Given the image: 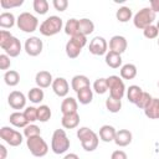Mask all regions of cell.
<instances>
[{"label": "cell", "mask_w": 159, "mask_h": 159, "mask_svg": "<svg viewBox=\"0 0 159 159\" xmlns=\"http://www.w3.org/2000/svg\"><path fill=\"white\" fill-rule=\"evenodd\" d=\"M150 9L157 14L159 12V0H150Z\"/></svg>", "instance_id": "47"}, {"label": "cell", "mask_w": 159, "mask_h": 159, "mask_svg": "<svg viewBox=\"0 0 159 159\" xmlns=\"http://www.w3.org/2000/svg\"><path fill=\"white\" fill-rule=\"evenodd\" d=\"M137 67L133 63H125L120 67V71H119V75H120V78L123 80H133L135 76H137Z\"/></svg>", "instance_id": "25"}, {"label": "cell", "mask_w": 159, "mask_h": 159, "mask_svg": "<svg viewBox=\"0 0 159 159\" xmlns=\"http://www.w3.org/2000/svg\"><path fill=\"white\" fill-rule=\"evenodd\" d=\"M132 139H133L132 132H129L128 129H119V130H117L113 142L118 147H127L132 143Z\"/></svg>", "instance_id": "16"}, {"label": "cell", "mask_w": 159, "mask_h": 159, "mask_svg": "<svg viewBox=\"0 0 159 159\" xmlns=\"http://www.w3.org/2000/svg\"><path fill=\"white\" fill-rule=\"evenodd\" d=\"M157 29H158V31H159V20H158V22H157Z\"/></svg>", "instance_id": "50"}, {"label": "cell", "mask_w": 159, "mask_h": 159, "mask_svg": "<svg viewBox=\"0 0 159 159\" xmlns=\"http://www.w3.org/2000/svg\"><path fill=\"white\" fill-rule=\"evenodd\" d=\"M116 128L113 125H109V124H104L99 128V133H98V137L101 140L106 142V143H109V142H113L114 140V137H116Z\"/></svg>", "instance_id": "19"}, {"label": "cell", "mask_w": 159, "mask_h": 159, "mask_svg": "<svg viewBox=\"0 0 159 159\" xmlns=\"http://www.w3.org/2000/svg\"><path fill=\"white\" fill-rule=\"evenodd\" d=\"M15 21H16L15 20V16L11 12L5 11V12H2L0 15V26L2 29H11L15 25Z\"/></svg>", "instance_id": "31"}, {"label": "cell", "mask_w": 159, "mask_h": 159, "mask_svg": "<svg viewBox=\"0 0 159 159\" xmlns=\"http://www.w3.org/2000/svg\"><path fill=\"white\" fill-rule=\"evenodd\" d=\"M0 138L6 142L10 147H19L22 143V134L10 127H1Z\"/></svg>", "instance_id": "9"}, {"label": "cell", "mask_w": 159, "mask_h": 159, "mask_svg": "<svg viewBox=\"0 0 159 159\" xmlns=\"http://www.w3.org/2000/svg\"><path fill=\"white\" fill-rule=\"evenodd\" d=\"M143 35H144V37H147V39H149V40L157 39L158 35H159V31H158V29H157V25H150V26L145 27V29L143 30Z\"/></svg>", "instance_id": "41"}, {"label": "cell", "mask_w": 159, "mask_h": 159, "mask_svg": "<svg viewBox=\"0 0 159 159\" xmlns=\"http://www.w3.org/2000/svg\"><path fill=\"white\" fill-rule=\"evenodd\" d=\"M7 103L12 109H22L26 106V97L20 91H12L7 96Z\"/></svg>", "instance_id": "12"}, {"label": "cell", "mask_w": 159, "mask_h": 159, "mask_svg": "<svg viewBox=\"0 0 159 159\" xmlns=\"http://www.w3.org/2000/svg\"><path fill=\"white\" fill-rule=\"evenodd\" d=\"M22 113L29 123H34L35 120H37V108L30 106V107H26Z\"/></svg>", "instance_id": "40"}, {"label": "cell", "mask_w": 159, "mask_h": 159, "mask_svg": "<svg viewBox=\"0 0 159 159\" xmlns=\"http://www.w3.org/2000/svg\"><path fill=\"white\" fill-rule=\"evenodd\" d=\"M71 87L77 93V92H80L83 88L91 87V83H89V80H88L87 76H84V75H76L71 80Z\"/></svg>", "instance_id": "18"}, {"label": "cell", "mask_w": 159, "mask_h": 159, "mask_svg": "<svg viewBox=\"0 0 159 159\" xmlns=\"http://www.w3.org/2000/svg\"><path fill=\"white\" fill-rule=\"evenodd\" d=\"M43 97H45V93H43L42 88H40V87H34L27 93V98L32 103H40V102H42L43 101Z\"/></svg>", "instance_id": "33"}, {"label": "cell", "mask_w": 159, "mask_h": 159, "mask_svg": "<svg viewBox=\"0 0 159 159\" xmlns=\"http://www.w3.org/2000/svg\"><path fill=\"white\" fill-rule=\"evenodd\" d=\"M9 120H10V123H11L14 127H16V128H25L27 124H30V123L27 122V119L25 118L24 113L17 112V111L10 114Z\"/></svg>", "instance_id": "24"}, {"label": "cell", "mask_w": 159, "mask_h": 159, "mask_svg": "<svg viewBox=\"0 0 159 159\" xmlns=\"http://www.w3.org/2000/svg\"><path fill=\"white\" fill-rule=\"evenodd\" d=\"M106 108L111 113H118L122 108V99H117L113 97H108L106 99Z\"/></svg>", "instance_id": "34"}, {"label": "cell", "mask_w": 159, "mask_h": 159, "mask_svg": "<svg viewBox=\"0 0 159 159\" xmlns=\"http://www.w3.org/2000/svg\"><path fill=\"white\" fill-rule=\"evenodd\" d=\"M70 139L63 129H56L51 138V149L55 154H63L70 149Z\"/></svg>", "instance_id": "2"}, {"label": "cell", "mask_w": 159, "mask_h": 159, "mask_svg": "<svg viewBox=\"0 0 159 159\" xmlns=\"http://www.w3.org/2000/svg\"><path fill=\"white\" fill-rule=\"evenodd\" d=\"M24 135L29 139V138H32V137H37V135H41V129L40 127H37L36 124H27L25 128H24Z\"/></svg>", "instance_id": "37"}, {"label": "cell", "mask_w": 159, "mask_h": 159, "mask_svg": "<svg viewBox=\"0 0 159 159\" xmlns=\"http://www.w3.org/2000/svg\"><path fill=\"white\" fill-rule=\"evenodd\" d=\"M158 87H159V81H158Z\"/></svg>", "instance_id": "52"}, {"label": "cell", "mask_w": 159, "mask_h": 159, "mask_svg": "<svg viewBox=\"0 0 159 159\" xmlns=\"http://www.w3.org/2000/svg\"><path fill=\"white\" fill-rule=\"evenodd\" d=\"M16 25L17 27L24 31V32H34L37 30L39 26V20L35 15L30 14V12H21L17 19H16Z\"/></svg>", "instance_id": "6"}, {"label": "cell", "mask_w": 159, "mask_h": 159, "mask_svg": "<svg viewBox=\"0 0 159 159\" xmlns=\"http://www.w3.org/2000/svg\"><path fill=\"white\" fill-rule=\"evenodd\" d=\"M107 48H108V43L106 41L104 37L102 36H96L91 40L89 42V52L94 56H102L107 53Z\"/></svg>", "instance_id": "10"}, {"label": "cell", "mask_w": 159, "mask_h": 159, "mask_svg": "<svg viewBox=\"0 0 159 159\" xmlns=\"http://www.w3.org/2000/svg\"><path fill=\"white\" fill-rule=\"evenodd\" d=\"M132 16H133L132 9L128 7V6H122L116 12V17L119 22H128L132 19Z\"/></svg>", "instance_id": "30"}, {"label": "cell", "mask_w": 159, "mask_h": 159, "mask_svg": "<svg viewBox=\"0 0 159 159\" xmlns=\"http://www.w3.org/2000/svg\"><path fill=\"white\" fill-rule=\"evenodd\" d=\"M61 124H62V127L66 128V129L77 128L78 124H80V114L76 112V113H70V114L62 116Z\"/></svg>", "instance_id": "20"}, {"label": "cell", "mask_w": 159, "mask_h": 159, "mask_svg": "<svg viewBox=\"0 0 159 159\" xmlns=\"http://www.w3.org/2000/svg\"><path fill=\"white\" fill-rule=\"evenodd\" d=\"M93 99V91L91 89V87L83 88L80 92H77V101L81 104H88L91 103Z\"/></svg>", "instance_id": "28"}, {"label": "cell", "mask_w": 159, "mask_h": 159, "mask_svg": "<svg viewBox=\"0 0 159 159\" xmlns=\"http://www.w3.org/2000/svg\"><path fill=\"white\" fill-rule=\"evenodd\" d=\"M35 82H36L37 87H40V88H47V87L52 86L53 78L48 71H40L35 76Z\"/></svg>", "instance_id": "17"}, {"label": "cell", "mask_w": 159, "mask_h": 159, "mask_svg": "<svg viewBox=\"0 0 159 159\" xmlns=\"http://www.w3.org/2000/svg\"><path fill=\"white\" fill-rule=\"evenodd\" d=\"M158 46H159V39H158Z\"/></svg>", "instance_id": "51"}, {"label": "cell", "mask_w": 159, "mask_h": 159, "mask_svg": "<svg viewBox=\"0 0 159 159\" xmlns=\"http://www.w3.org/2000/svg\"><path fill=\"white\" fill-rule=\"evenodd\" d=\"M63 159H80V158H78V155L75 154V153H68V154H66V155L63 157Z\"/></svg>", "instance_id": "49"}, {"label": "cell", "mask_w": 159, "mask_h": 159, "mask_svg": "<svg viewBox=\"0 0 159 159\" xmlns=\"http://www.w3.org/2000/svg\"><path fill=\"white\" fill-rule=\"evenodd\" d=\"M111 159H128V155L124 150H114L111 155Z\"/></svg>", "instance_id": "46"}, {"label": "cell", "mask_w": 159, "mask_h": 159, "mask_svg": "<svg viewBox=\"0 0 159 159\" xmlns=\"http://www.w3.org/2000/svg\"><path fill=\"white\" fill-rule=\"evenodd\" d=\"M10 66H11V61H10V57H9L6 53H2V55H0V68L5 71V70H7Z\"/></svg>", "instance_id": "44"}, {"label": "cell", "mask_w": 159, "mask_h": 159, "mask_svg": "<svg viewBox=\"0 0 159 159\" xmlns=\"http://www.w3.org/2000/svg\"><path fill=\"white\" fill-rule=\"evenodd\" d=\"M52 5L57 11H65L68 6V1L67 0H53Z\"/></svg>", "instance_id": "43"}, {"label": "cell", "mask_w": 159, "mask_h": 159, "mask_svg": "<svg viewBox=\"0 0 159 159\" xmlns=\"http://www.w3.org/2000/svg\"><path fill=\"white\" fill-rule=\"evenodd\" d=\"M24 4V0H0V5L2 9H12V7H19Z\"/></svg>", "instance_id": "42"}, {"label": "cell", "mask_w": 159, "mask_h": 159, "mask_svg": "<svg viewBox=\"0 0 159 159\" xmlns=\"http://www.w3.org/2000/svg\"><path fill=\"white\" fill-rule=\"evenodd\" d=\"M1 48L5 51V53L9 57H17L20 55V52H21V42H20V40L17 37L12 36L9 40V42L6 45H4Z\"/></svg>", "instance_id": "15"}, {"label": "cell", "mask_w": 159, "mask_h": 159, "mask_svg": "<svg viewBox=\"0 0 159 159\" xmlns=\"http://www.w3.org/2000/svg\"><path fill=\"white\" fill-rule=\"evenodd\" d=\"M65 32L68 36H75L80 34V26H78V20L77 19H70L65 24Z\"/></svg>", "instance_id": "32"}, {"label": "cell", "mask_w": 159, "mask_h": 159, "mask_svg": "<svg viewBox=\"0 0 159 159\" xmlns=\"http://www.w3.org/2000/svg\"><path fill=\"white\" fill-rule=\"evenodd\" d=\"M42 47H43L42 41H41L39 37H36V36L29 37V39L25 41V46H24L26 53H27L29 56H32V57L39 56V55L42 52Z\"/></svg>", "instance_id": "11"}, {"label": "cell", "mask_w": 159, "mask_h": 159, "mask_svg": "<svg viewBox=\"0 0 159 159\" xmlns=\"http://www.w3.org/2000/svg\"><path fill=\"white\" fill-rule=\"evenodd\" d=\"M142 93H143V89H142L139 86L132 84V86H129V88L127 89V98H128V101H129L130 103L135 104Z\"/></svg>", "instance_id": "27"}, {"label": "cell", "mask_w": 159, "mask_h": 159, "mask_svg": "<svg viewBox=\"0 0 159 159\" xmlns=\"http://www.w3.org/2000/svg\"><path fill=\"white\" fill-rule=\"evenodd\" d=\"M77 138L80 139L81 145L86 152L96 150L99 143L98 134L88 127H81L80 129H77Z\"/></svg>", "instance_id": "1"}, {"label": "cell", "mask_w": 159, "mask_h": 159, "mask_svg": "<svg viewBox=\"0 0 159 159\" xmlns=\"http://www.w3.org/2000/svg\"><path fill=\"white\" fill-rule=\"evenodd\" d=\"M0 152H1V159H6V155H7V150L5 148V145H0Z\"/></svg>", "instance_id": "48"}, {"label": "cell", "mask_w": 159, "mask_h": 159, "mask_svg": "<svg viewBox=\"0 0 159 159\" xmlns=\"http://www.w3.org/2000/svg\"><path fill=\"white\" fill-rule=\"evenodd\" d=\"M127 46H128V42H127V39L124 36L114 35L109 40V51L117 52L119 55H122L127 50Z\"/></svg>", "instance_id": "13"}, {"label": "cell", "mask_w": 159, "mask_h": 159, "mask_svg": "<svg viewBox=\"0 0 159 159\" xmlns=\"http://www.w3.org/2000/svg\"><path fill=\"white\" fill-rule=\"evenodd\" d=\"M87 43V36L82 35V34H77L75 36H72L67 43H66V55L70 58H77L82 51V48L86 46Z\"/></svg>", "instance_id": "3"}, {"label": "cell", "mask_w": 159, "mask_h": 159, "mask_svg": "<svg viewBox=\"0 0 159 159\" xmlns=\"http://www.w3.org/2000/svg\"><path fill=\"white\" fill-rule=\"evenodd\" d=\"M26 145H27L30 153L34 157L41 158V157H45L47 154V152H48V145H47V143L45 142V139L41 135L26 139Z\"/></svg>", "instance_id": "7"}, {"label": "cell", "mask_w": 159, "mask_h": 159, "mask_svg": "<svg viewBox=\"0 0 159 159\" xmlns=\"http://www.w3.org/2000/svg\"><path fill=\"white\" fill-rule=\"evenodd\" d=\"M152 99H153V97H152L148 92H144V91H143V93L140 94V97H139V99L137 101L135 106H137L139 109H145V108L148 107V104L152 102Z\"/></svg>", "instance_id": "39"}, {"label": "cell", "mask_w": 159, "mask_h": 159, "mask_svg": "<svg viewBox=\"0 0 159 159\" xmlns=\"http://www.w3.org/2000/svg\"><path fill=\"white\" fill-rule=\"evenodd\" d=\"M107 84L109 89V96L117 99H122L125 94V86L123 80L119 76H109L107 77Z\"/></svg>", "instance_id": "8"}, {"label": "cell", "mask_w": 159, "mask_h": 159, "mask_svg": "<svg viewBox=\"0 0 159 159\" xmlns=\"http://www.w3.org/2000/svg\"><path fill=\"white\" fill-rule=\"evenodd\" d=\"M77 108H78V102L73 97H66L61 103V112L63 116L70 113H76Z\"/></svg>", "instance_id": "21"}, {"label": "cell", "mask_w": 159, "mask_h": 159, "mask_svg": "<svg viewBox=\"0 0 159 159\" xmlns=\"http://www.w3.org/2000/svg\"><path fill=\"white\" fill-rule=\"evenodd\" d=\"M62 26H63L62 19L60 16L52 15L42 21V24L40 25V32L43 36H53L62 30Z\"/></svg>", "instance_id": "4"}, {"label": "cell", "mask_w": 159, "mask_h": 159, "mask_svg": "<svg viewBox=\"0 0 159 159\" xmlns=\"http://www.w3.org/2000/svg\"><path fill=\"white\" fill-rule=\"evenodd\" d=\"M4 81L7 86L10 87H14V86H17L19 82H20V75L17 71L15 70H10V71H6L5 75H4Z\"/></svg>", "instance_id": "29"}, {"label": "cell", "mask_w": 159, "mask_h": 159, "mask_svg": "<svg viewBox=\"0 0 159 159\" xmlns=\"http://www.w3.org/2000/svg\"><path fill=\"white\" fill-rule=\"evenodd\" d=\"M78 26H80V34L87 36L89 34H92L94 31V24L92 20L87 19V17H83V19H80L78 20Z\"/></svg>", "instance_id": "26"}, {"label": "cell", "mask_w": 159, "mask_h": 159, "mask_svg": "<svg viewBox=\"0 0 159 159\" xmlns=\"http://www.w3.org/2000/svg\"><path fill=\"white\" fill-rule=\"evenodd\" d=\"M93 89L98 94H104L108 91V84H107V78H97L93 83Z\"/></svg>", "instance_id": "36"}, {"label": "cell", "mask_w": 159, "mask_h": 159, "mask_svg": "<svg viewBox=\"0 0 159 159\" xmlns=\"http://www.w3.org/2000/svg\"><path fill=\"white\" fill-rule=\"evenodd\" d=\"M51 87H52V91L55 92V94L58 97H66L68 94V91H70V84H68L67 80L63 77L55 78Z\"/></svg>", "instance_id": "14"}, {"label": "cell", "mask_w": 159, "mask_h": 159, "mask_svg": "<svg viewBox=\"0 0 159 159\" xmlns=\"http://www.w3.org/2000/svg\"><path fill=\"white\" fill-rule=\"evenodd\" d=\"M34 10L36 14L40 15H45L48 11V2L46 0H34Z\"/></svg>", "instance_id": "38"}, {"label": "cell", "mask_w": 159, "mask_h": 159, "mask_svg": "<svg viewBox=\"0 0 159 159\" xmlns=\"http://www.w3.org/2000/svg\"><path fill=\"white\" fill-rule=\"evenodd\" d=\"M50 118H51V109H50V107L46 106V104H41L37 108V120L45 123Z\"/></svg>", "instance_id": "35"}, {"label": "cell", "mask_w": 159, "mask_h": 159, "mask_svg": "<svg viewBox=\"0 0 159 159\" xmlns=\"http://www.w3.org/2000/svg\"><path fill=\"white\" fill-rule=\"evenodd\" d=\"M11 37H12V35H11L9 31L1 30V31H0V47H2L4 45H6Z\"/></svg>", "instance_id": "45"}, {"label": "cell", "mask_w": 159, "mask_h": 159, "mask_svg": "<svg viewBox=\"0 0 159 159\" xmlns=\"http://www.w3.org/2000/svg\"><path fill=\"white\" fill-rule=\"evenodd\" d=\"M104 61H106L107 66H109L111 68H119L122 66V56L113 51H108L106 53Z\"/></svg>", "instance_id": "23"}, {"label": "cell", "mask_w": 159, "mask_h": 159, "mask_svg": "<svg viewBox=\"0 0 159 159\" xmlns=\"http://www.w3.org/2000/svg\"><path fill=\"white\" fill-rule=\"evenodd\" d=\"M155 20V12L150 7H143L140 9L133 17V24L137 29L144 30L145 27L153 25V21Z\"/></svg>", "instance_id": "5"}, {"label": "cell", "mask_w": 159, "mask_h": 159, "mask_svg": "<svg viewBox=\"0 0 159 159\" xmlns=\"http://www.w3.org/2000/svg\"><path fill=\"white\" fill-rule=\"evenodd\" d=\"M144 114L150 119H159V98L152 99V102L144 109Z\"/></svg>", "instance_id": "22"}]
</instances>
